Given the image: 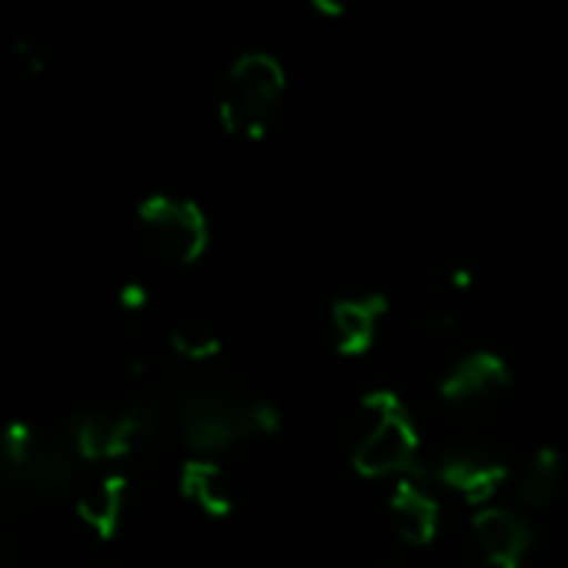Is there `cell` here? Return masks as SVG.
I'll list each match as a JSON object with an SVG mask.
<instances>
[{
    "mask_svg": "<svg viewBox=\"0 0 568 568\" xmlns=\"http://www.w3.org/2000/svg\"><path fill=\"white\" fill-rule=\"evenodd\" d=\"M281 412L271 402H247L227 388H187L178 398V432L197 455L224 452L251 435H274Z\"/></svg>",
    "mask_w": 568,
    "mask_h": 568,
    "instance_id": "1",
    "label": "cell"
},
{
    "mask_svg": "<svg viewBox=\"0 0 568 568\" xmlns=\"http://www.w3.org/2000/svg\"><path fill=\"white\" fill-rule=\"evenodd\" d=\"M355 448L352 465L365 478L385 475H415L418 471V432L395 392H372L358 405L355 418Z\"/></svg>",
    "mask_w": 568,
    "mask_h": 568,
    "instance_id": "2",
    "label": "cell"
},
{
    "mask_svg": "<svg viewBox=\"0 0 568 568\" xmlns=\"http://www.w3.org/2000/svg\"><path fill=\"white\" fill-rule=\"evenodd\" d=\"M284 88H288V81H284V68L277 58H271L264 51L241 54L231 64L221 98H217L221 128L231 138L261 141L271 131V124L277 121Z\"/></svg>",
    "mask_w": 568,
    "mask_h": 568,
    "instance_id": "3",
    "label": "cell"
},
{
    "mask_svg": "<svg viewBox=\"0 0 568 568\" xmlns=\"http://www.w3.org/2000/svg\"><path fill=\"white\" fill-rule=\"evenodd\" d=\"M0 465L8 475L41 495H58L74 475L71 448L54 435L28 422H14L0 435Z\"/></svg>",
    "mask_w": 568,
    "mask_h": 568,
    "instance_id": "4",
    "label": "cell"
},
{
    "mask_svg": "<svg viewBox=\"0 0 568 568\" xmlns=\"http://www.w3.org/2000/svg\"><path fill=\"white\" fill-rule=\"evenodd\" d=\"M138 234L144 247L168 264H194L207 251V217L194 201L154 194L138 207Z\"/></svg>",
    "mask_w": 568,
    "mask_h": 568,
    "instance_id": "5",
    "label": "cell"
},
{
    "mask_svg": "<svg viewBox=\"0 0 568 568\" xmlns=\"http://www.w3.org/2000/svg\"><path fill=\"white\" fill-rule=\"evenodd\" d=\"M511 385L508 365L491 352H471L465 355L438 385V395L448 408L468 418H481L488 408H495Z\"/></svg>",
    "mask_w": 568,
    "mask_h": 568,
    "instance_id": "6",
    "label": "cell"
},
{
    "mask_svg": "<svg viewBox=\"0 0 568 568\" xmlns=\"http://www.w3.org/2000/svg\"><path fill=\"white\" fill-rule=\"evenodd\" d=\"M151 428H154V418L141 408L118 412V415L91 412L78 418L71 442H74V452L88 462H114V458L131 455L138 442L151 435Z\"/></svg>",
    "mask_w": 568,
    "mask_h": 568,
    "instance_id": "7",
    "label": "cell"
},
{
    "mask_svg": "<svg viewBox=\"0 0 568 568\" xmlns=\"http://www.w3.org/2000/svg\"><path fill=\"white\" fill-rule=\"evenodd\" d=\"M432 475L468 505H485L508 481V465L485 445H455L438 455Z\"/></svg>",
    "mask_w": 568,
    "mask_h": 568,
    "instance_id": "8",
    "label": "cell"
},
{
    "mask_svg": "<svg viewBox=\"0 0 568 568\" xmlns=\"http://www.w3.org/2000/svg\"><path fill=\"white\" fill-rule=\"evenodd\" d=\"M471 531L481 558L491 568H521L531 545V531L521 515L508 508H481L471 518Z\"/></svg>",
    "mask_w": 568,
    "mask_h": 568,
    "instance_id": "9",
    "label": "cell"
},
{
    "mask_svg": "<svg viewBox=\"0 0 568 568\" xmlns=\"http://www.w3.org/2000/svg\"><path fill=\"white\" fill-rule=\"evenodd\" d=\"M388 518L408 545H428L438 535V501L415 475H402L388 498Z\"/></svg>",
    "mask_w": 568,
    "mask_h": 568,
    "instance_id": "10",
    "label": "cell"
},
{
    "mask_svg": "<svg viewBox=\"0 0 568 568\" xmlns=\"http://www.w3.org/2000/svg\"><path fill=\"white\" fill-rule=\"evenodd\" d=\"M388 315L385 295H368V298H345L332 308V338L342 355H365L375 338L378 325Z\"/></svg>",
    "mask_w": 568,
    "mask_h": 568,
    "instance_id": "11",
    "label": "cell"
},
{
    "mask_svg": "<svg viewBox=\"0 0 568 568\" xmlns=\"http://www.w3.org/2000/svg\"><path fill=\"white\" fill-rule=\"evenodd\" d=\"M181 495L194 501L201 511L224 518L237 505V488L234 478L211 458H191L181 468Z\"/></svg>",
    "mask_w": 568,
    "mask_h": 568,
    "instance_id": "12",
    "label": "cell"
},
{
    "mask_svg": "<svg viewBox=\"0 0 568 568\" xmlns=\"http://www.w3.org/2000/svg\"><path fill=\"white\" fill-rule=\"evenodd\" d=\"M124 498H128V481L121 475L94 478L78 495V515L101 538H114L121 528V518H124Z\"/></svg>",
    "mask_w": 568,
    "mask_h": 568,
    "instance_id": "13",
    "label": "cell"
},
{
    "mask_svg": "<svg viewBox=\"0 0 568 568\" xmlns=\"http://www.w3.org/2000/svg\"><path fill=\"white\" fill-rule=\"evenodd\" d=\"M561 481V458L555 448H538L528 462V468L518 478V498L528 508H541L545 501H551V495L558 491Z\"/></svg>",
    "mask_w": 568,
    "mask_h": 568,
    "instance_id": "14",
    "label": "cell"
},
{
    "mask_svg": "<svg viewBox=\"0 0 568 568\" xmlns=\"http://www.w3.org/2000/svg\"><path fill=\"white\" fill-rule=\"evenodd\" d=\"M171 348L181 358L191 362H207L221 355V338L214 332H207L204 325H174L171 328Z\"/></svg>",
    "mask_w": 568,
    "mask_h": 568,
    "instance_id": "15",
    "label": "cell"
},
{
    "mask_svg": "<svg viewBox=\"0 0 568 568\" xmlns=\"http://www.w3.org/2000/svg\"><path fill=\"white\" fill-rule=\"evenodd\" d=\"M14 61H18L28 74H41L44 64H48L44 51H41L34 41H14Z\"/></svg>",
    "mask_w": 568,
    "mask_h": 568,
    "instance_id": "16",
    "label": "cell"
},
{
    "mask_svg": "<svg viewBox=\"0 0 568 568\" xmlns=\"http://www.w3.org/2000/svg\"><path fill=\"white\" fill-rule=\"evenodd\" d=\"M121 305L128 312H141L148 305V292L141 288V284H124V292H121Z\"/></svg>",
    "mask_w": 568,
    "mask_h": 568,
    "instance_id": "17",
    "label": "cell"
},
{
    "mask_svg": "<svg viewBox=\"0 0 568 568\" xmlns=\"http://www.w3.org/2000/svg\"><path fill=\"white\" fill-rule=\"evenodd\" d=\"M355 4V0H312V8L325 18H342L348 8Z\"/></svg>",
    "mask_w": 568,
    "mask_h": 568,
    "instance_id": "18",
    "label": "cell"
}]
</instances>
